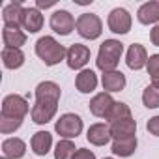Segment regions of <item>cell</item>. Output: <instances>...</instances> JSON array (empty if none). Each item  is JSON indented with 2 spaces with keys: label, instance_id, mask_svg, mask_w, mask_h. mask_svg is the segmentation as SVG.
I'll return each instance as SVG.
<instances>
[{
  "label": "cell",
  "instance_id": "obj_1",
  "mask_svg": "<svg viewBox=\"0 0 159 159\" xmlns=\"http://www.w3.org/2000/svg\"><path fill=\"white\" fill-rule=\"evenodd\" d=\"M60 94V86L52 81H43L36 86V105L30 111V116L36 124H47L54 118Z\"/></svg>",
  "mask_w": 159,
  "mask_h": 159
},
{
  "label": "cell",
  "instance_id": "obj_2",
  "mask_svg": "<svg viewBox=\"0 0 159 159\" xmlns=\"http://www.w3.org/2000/svg\"><path fill=\"white\" fill-rule=\"evenodd\" d=\"M124 52V43L118 39H105L99 45V52H98V67L107 73V71H116V66L120 62V56Z\"/></svg>",
  "mask_w": 159,
  "mask_h": 159
},
{
  "label": "cell",
  "instance_id": "obj_3",
  "mask_svg": "<svg viewBox=\"0 0 159 159\" xmlns=\"http://www.w3.org/2000/svg\"><path fill=\"white\" fill-rule=\"evenodd\" d=\"M36 54L43 60L45 66H56L58 62L64 60V56L67 54L66 47L60 45L54 38L51 36H43L36 41Z\"/></svg>",
  "mask_w": 159,
  "mask_h": 159
},
{
  "label": "cell",
  "instance_id": "obj_4",
  "mask_svg": "<svg viewBox=\"0 0 159 159\" xmlns=\"http://www.w3.org/2000/svg\"><path fill=\"white\" fill-rule=\"evenodd\" d=\"M28 114V101L23 96L17 94H10L4 98L2 101V118H13V120H23Z\"/></svg>",
  "mask_w": 159,
  "mask_h": 159
},
{
  "label": "cell",
  "instance_id": "obj_5",
  "mask_svg": "<svg viewBox=\"0 0 159 159\" xmlns=\"http://www.w3.org/2000/svg\"><path fill=\"white\" fill-rule=\"evenodd\" d=\"M77 32L84 39H98L103 32V23L96 13H83L77 19Z\"/></svg>",
  "mask_w": 159,
  "mask_h": 159
},
{
  "label": "cell",
  "instance_id": "obj_6",
  "mask_svg": "<svg viewBox=\"0 0 159 159\" xmlns=\"http://www.w3.org/2000/svg\"><path fill=\"white\" fill-rule=\"evenodd\" d=\"M54 131L62 139H67V140L75 139L77 135H81V131H83V120H81V116L71 114V112L62 114L56 120V124H54Z\"/></svg>",
  "mask_w": 159,
  "mask_h": 159
},
{
  "label": "cell",
  "instance_id": "obj_7",
  "mask_svg": "<svg viewBox=\"0 0 159 159\" xmlns=\"http://www.w3.org/2000/svg\"><path fill=\"white\" fill-rule=\"evenodd\" d=\"M109 28L114 34H127L131 30V15L124 8H114L109 13Z\"/></svg>",
  "mask_w": 159,
  "mask_h": 159
},
{
  "label": "cell",
  "instance_id": "obj_8",
  "mask_svg": "<svg viewBox=\"0 0 159 159\" xmlns=\"http://www.w3.org/2000/svg\"><path fill=\"white\" fill-rule=\"evenodd\" d=\"M77 26V21L73 19V15L66 10H58L51 15V28L60 34V36H67L73 32V28Z\"/></svg>",
  "mask_w": 159,
  "mask_h": 159
},
{
  "label": "cell",
  "instance_id": "obj_9",
  "mask_svg": "<svg viewBox=\"0 0 159 159\" xmlns=\"http://www.w3.org/2000/svg\"><path fill=\"white\" fill-rule=\"evenodd\" d=\"M66 60H67V66L71 69H83L90 60V49L83 43H73L67 49Z\"/></svg>",
  "mask_w": 159,
  "mask_h": 159
},
{
  "label": "cell",
  "instance_id": "obj_10",
  "mask_svg": "<svg viewBox=\"0 0 159 159\" xmlns=\"http://www.w3.org/2000/svg\"><path fill=\"white\" fill-rule=\"evenodd\" d=\"M114 103L116 101L111 98V94L101 92V94H98V96L92 98V101H90V112L94 116H98V118H107V114L111 112V109H112Z\"/></svg>",
  "mask_w": 159,
  "mask_h": 159
},
{
  "label": "cell",
  "instance_id": "obj_11",
  "mask_svg": "<svg viewBox=\"0 0 159 159\" xmlns=\"http://www.w3.org/2000/svg\"><path fill=\"white\" fill-rule=\"evenodd\" d=\"M86 139L94 146H105V144H109V140L112 139L111 137V125H107V124H94V125H90L88 133H86Z\"/></svg>",
  "mask_w": 159,
  "mask_h": 159
},
{
  "label": "cell",
  "instance_id": "obj_12",
  "mask_svg": "<svg viewBox=\"0 0 159 159\" xmlns=\"http://www.w3.org/2000/svg\"><path fill=\"white\" fill-rule=\"evenodd\" d=\"M23 13H25V8H23L21 2H10V4H6L4 10H2L4 26H21Z\"/></svg>",
  "mask_w": 159,
  "mask_h": 159
},
{
  "label": "cell",
  "instance_id": "obj_13",
  "mask_svg": "<svg viewBox=\"0 0 159 159\" xmlns=\"http://www.w3.org/2000/svg\"><path fill=\"white\" fill-rule=\"evenodd\" d=\"M125 62L131 69H142L146 64H148V52L146 49L140 45V43H133L129 49H127V56H125Z\"/></svg>",
  "mask_w": 159,
  "mask_h": 159
},
{
  "label": "cell",
  "instance_id": "obj_14",
  "mask_svg": "<svg viewBox=\"0 0 159 159\" xmlns=\"http://www.w3.org/2000/svg\"><path fill=\"white\" fill-rule=\"evenodd\" d=\"M135 133H137V122L133 118H125V120H120V122L111 124V137L114 140L135 137Z\"/></svg>",
  "mask_w": 159,
  "mask_h": 159
},
{
  "label": "cell",
  "instance_id": "obj_15",
  "mask_svg": "<svg viewBox=\"0 0 159 159\" xmlns=\"http://www.w3.org/2000/svg\"><path fill=\"white\" fill-rule=\"evenodd\" d=\"M101 84L107 94L111 92H120L125 88V75L122 71H107L101 77Z\"/></svg>",
  "mask_w": 159,
  "mask_h": 159
},
{
  "label": "cell",
  "instance_id": "obj_16",
  "mask_svg": "<svg viewBox=\"0 0 159 159\" xmlns=\"http://www.w3.org/2000/svg\"><path fill=\"white\" fill-rule=\"evenodd\" d=\"M23 28L30 34H36L41 30L43 26V15L39 13L38 8H25V13H23Z\"/></svg>",
  "mask_w": 159,
  "mask_h": 159
},
{
  "label": "cell",
  "instance_id": "obj_17",
  "mask_svg": "<svg viewBox=\"0 0 159 159\" xmlns=\"http://www.w3.org/2000/svg\"><path fill=\"white\" fill-rule=\"evenodd\" d=\"M2 39H4L6 47H10V49H21V45L26 43V34L19 26H4Z\"/></svg>",
  "mask_w": 159,
  "mask_h": 159
},
{
  "label": "cell",
  "instance_id": "obj_18",
  "mask_svg": "<svg viewBox=\"0 0 159 159\" xmlns=\"http://www.w3.org/2000/svg\"><path fill=\"white\" fill-rule=\"evenodd\" d=\"M75 86H77V90L81 92V94L94 92L96 86H98V77H96V73L92 69H83L81 73L77 75V79H75Z\"/></svg>",
  "mask_w": 159,
  "mask_h": 159
},
{
  "label": "cell",
  "instance_id": "obj_19",
  "mask_svg": "<svg viewBox=\"0 0 159 159\" xmlns=\"http://www.w3.org/2000/svg\"><path fill=\"white\" fill-rule=\"evenodd\" d=\"M30 146L36 155H47L52 146V135L49 131H38V133H34Z\"/></svg>",
  "mask_w": 159,
  "mask_h": 159
},
{
  "label": "cell",
  "instance_id": "obj_20",
  "mask_svg": "<svg viewBox=\"0 0 159 159\" xmlns=\"http://www.w3.org/2000/svg\"><path fill=\"white\" fill-rule=\"evenodd\" d=\"M25 152H26V144H25V140H21L17 137L6 139L2 142V153L8 159H19V157L25 155Z\"/></svg>",
  "mask_w": 159,
  "mask_h": 159
},
{
  "label": "cell",
  "instance_id": "obj_21",
  "mask_svg": "<svg viewBox=\"0 0 159 159\" xmlns=\"http://www.w3.org/2000/svg\"><path fill=\"white\" fill-rule=\"evenodd\" d=\"M137 19L142 25H153L159 21V2H146L139 8Z\"/></svg>",
  "mask_w": 159,
  "mask_h": 159
},
{
  "label": "cell",
  "instance_id": "obj_22",
  "mask_svg": "<svg viewBox=\"0 0 159 159\" xmlns=\"http://www.w3.org/2000/svg\"><path fill=\"white\" fill-rule=\"evenodd\" d=\"M2 62H4V67L8 69H17L25 64V54L21 49H10V47H4L2 49Z\"/></svg>",
  "mask_w": 159,
  "mask_h": 159
},
{
  "label": "cell",
  "instance_id": "obj_23",
  "mask_svg": "<svg viewBox=\"0 0 159 159\" xmlns=\"http://www.w3.org/2000/svg\"><path fill=\"white\" fill-rule=\"evenodd\" d=\"M112 153L120 155V157H129L135 153L137 150V137H129V139H118L112 142Z\"/></svg>",
  "mask_w": 159,
  "mask_h": 159
},
{
  "label": "cell",
  "instance_id": "obj_24",
  "mask_svg": "<svg viewBox=\"0 0 159 159\" xmlns=\"http://www.w3.org/2000/svg\"><path fill=\"white\" fill-rule=\"evenodd\" d=\"M125 118H131V109H129L125 103L116 101V103L112 105V109H111V112L107 114L105 120H109L111 124H114V122H120V120H125Z\"/></svg>",
  "mask_w": 159,
  "mask_h": 159
},
{
  "label": "cell",
  "instance_id": "obj_25",
  "mask_svg": "<svg viewBox=\"0 0 159 159\" xmlns=\"http://www.w3.org/2000/svg\"><path fill=\"white\" fill-rule=\"evenodd\" d=\"M77 148H75V144L71 142V140H67V139H62L58 144H56V148H54V159H73L75 157V152Z\"/></svg>",
  "mask_w": 159,
  "mask_h": 159
},
{
  "label": "cell",
  "instance_id": "obj_26",
  "mask_svg": "<svg viewBox=\"0 0 159 159\" xmlns=\"http://www.w3.org/2000/svg\"><path fill=\"white\" fill-rule=\"evenodd\" d=\"M142 103L148 109H157L159 107V88H155L152 84L146 86L142 92Z\"/></svg>",
  "mask_w": 159,
  "mask_h": 159
},
{
  "label": "cell",
  "instance_id": "obj_27",
  "mask_svg": "<svg viewBox=\"0 0 159 159\" xmlns=\"http://www.w3.org/2000/svg\"><path fill=\"white\" fill-rule=\"evenodd\" d=\"M148 75L152 77V86L159 88V54H152L148 58Z\"/></svg>",
  "mask_w": 159,
  "mask_h": 159
},
{
  "label": "cell",
  "instance_id": "obj_28",
  "mask_svg": "<svg viewBox=\"0 0 159 159\" xmlns=\"http://www.w3.org/2000/svg\"><path fill=\"white\" fill-rule=\"evenodd\" d=\"M23 120H13V118H2L0 116V131H2L4 135H10L13 131H17L21 127Z\"/></svg>",
  "mask_w": 159,
  "mask_h": 159
},
{
  "label": "cell",
  "instance_id": "obj_29",
  "mask_svg": "<svg viewBox=\"0 0 159 159\" xmlns=\"http://www.w3.org/2000/svg\"><path fill=\"white\" fill-rule=\"evenodd\" d=\"M146 129H148V133H150V135H153V137H159V114L148 120V124H146Z\"/></svg>",
  "mask_w": 159,
  "mask_h": 159
},
{
  "label": "cell",
  "instance_id": "obj_30",
  "mask_svg": "<svg viewBox=\"0 0 159 159\" xmlns=\"http://www.w3.org/2000/svg\"><path fill=\"white\" fill-rule=\"evenodd\" d=\"M73 159H96V153L92 150H86V148H81V150H77L75 157Z\"/></svg>",
  "mask_w": 159,
  "mask_h": 159
},
{
  "label": "cell",
  "instance_id": "obj_31",
  "mask_svg": "<svg viewBox=\"0 0 159 159\" xmlns=\"http://www.w3.org/2000/svg\"><path fill=\"white\" fill-rule=\"evenodd\" d=\"M150 39L155 47H159V25H155L152 30H150Z\"/></svg>",
  "mask_w": 159,
  "mask_h": 159
},
{
  "label": "cell",
  "instance_id": "obj_32",
  "mask_svg": "<svg viewBox=\"0 0 159 159\" xmlns=\"http://www.w3.org/2000/svg\"><path fill=\"white\" fill-rule=\"evenodd\" d=\"M54 4H56L54 0H38V2H36L38 10H47V8H52Z\"/></svg>",
  "mask_w": 159,
  "mask_h": 159
},
{
  "label": "cell",
  "instance_id": "obj_33",
  "mask_svg": "<svg viewBox=\"0 0 159 159\" xmlns=\"http://www.w3.org/2000/svg\"><path fill=\"white\" fill-rule=\"evenodd\" d=\"M105 159H112V157H105Z\"/></svg>",
  "mask_w": 159,
  "mask_h": 159
},
{
  "label": "cell",
  "instance_id": "obj_34",
  "mask_svg": "<svg viewBox=\"0 0 159 159\" xmlns=\"http://www.w3.org/2000/svg\"><path fill=\"white\" fill-rule=\"evenodd\" d=\"M2 159H8V157H2Z\"/></svg>",
  "mask_w": 159,
  "mask_h": 159
}]
</instances>
